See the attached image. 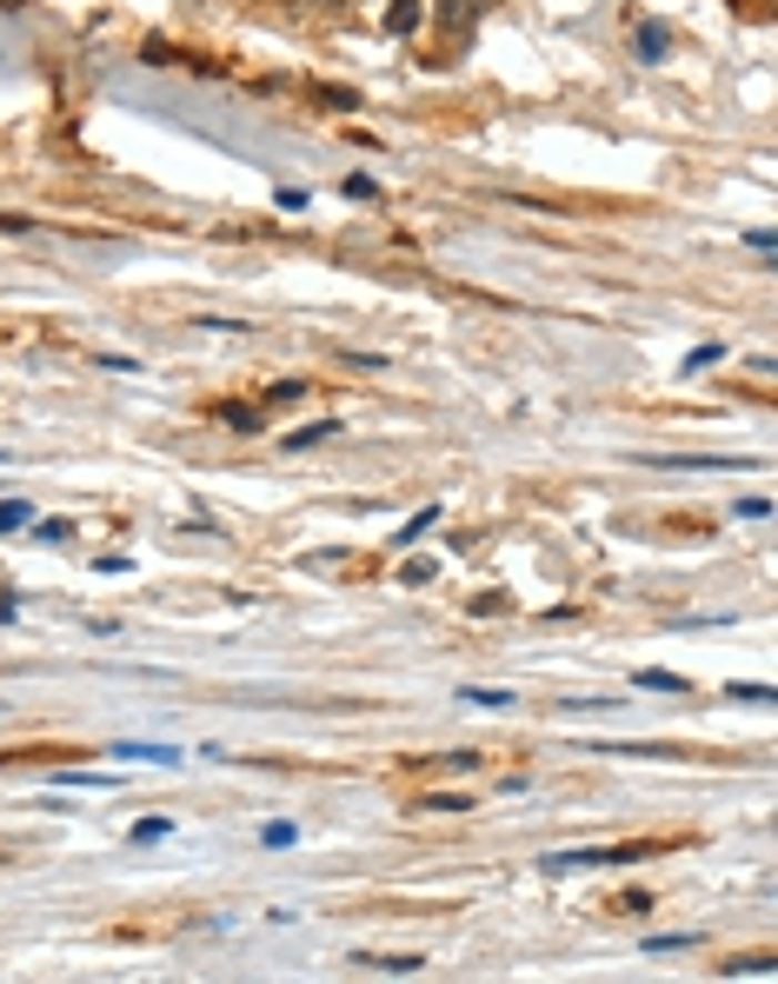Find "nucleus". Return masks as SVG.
Listing matches in <instances>:
<instances>
[{
  "mask_svg": "<svg viewBox=\"0 0 778 984\" xmlns=\"http://www.w3.org/2000/svg\"><path fill=\"white\" fill-rule=\"evenodd\" d=\"M646 466H666V473H759V459H739V453H653Z\"/></svg>",
  "mask_w": 778,
  "mask_h": 984,
  "instance_id": "obj_1",
  "label": "nucleus"
},
{
  "mask_svg": "<svg viewBox=\"0 0 778 984\" xmlns=\"http://www.w3.org/2000/svg\"><path fill=\"white\" fill-rule=\"evenodd\" d=\"M666 53H673V27H666V20H639V60L659 67Z\"/></svg>",
  "mask_w": 778,
  "mask_h": 984,
  "instance_id": "obj_2",
  "label": "nucleus"
},
{
  "mask_svg": "<svg viewBox=\"0 0 778 984\" xmlns=\"http://www.w3.org/2000/svg\"><path fill=\"white\" fill-rule=\"evenodd\" d=\"M360 972H420L426 958H413V952H373V958H353Z\"/></svg>",
  "mask_w": 778,
  "mask_h": 984,
  "instance_id": "obj_3",
  "label": "nucleus"
},
{
  "mask_svg": "<svg viewBox=\"0 0 778 984\" xmlns=\"http://www.w3.org/2000/svg\"><path fill=\"white\" fill-rule=\"evenodd\" d=\"M420 20H426V7H420V0H393V7H386V33H413Z\"/></svg>",
  "mask_w": 778,
  "mask_h": 984,
  "instance_id": "obj_4",
  "label": "nucleus"
},
{
  "mask_svg": "<svg viewBox=\"0 0 778 984\" xmlns=\"http://www.w3.org/2000/svg\"><path fill=\"white\" fill-rule=\"evenodd\" d=\"M719 972H739V978H772L778 965H772V952H752V958H726Z\"/></svg>",
  "mask_w": 778,
  "mask_h": 984,
  "instance_id": "obj_5",
  "label": "nucleus"
},
{
  "mask_svg": "<svg viewBox=\"0 0 778 984\" xmlns=\"http://www.w3.org/2000/svg\"><path fill=\"white\" fill-rule=\"evenodd\" d=\"M326 433H340V419H320V426H300V433H286V453H306V446H320Z\"/></svg>",
  "mask_w": 778,
  "mask_h": 984,
  "instance_id": "obj_6",
  "label": "nucleus"
},
{
  "mask_svg": "<svg viewBox=\"0 0 778 984\" xmlns=\"http://www.w3.org/2000/svg\"><path fill=\"white\" fill-rule=\"evenodd\" d=\"M213 419H226L233 433H253V426H260V413H253V406H233V399H226V406H213Z\"/></svg>",
  "mask_w": 778,
  "mask_h": 984,
  "instance_id": "obj_7",
  "label": "nucleus"
},
{
  "mask_svg": "<svg viewBox=\"0 0 778 984\" xmlns=\"http://www.w3.org/2000/svg\"><path fill=\"white\" fill-rule=\"evenodd\" d=\"M120 759H153V765H180V752L173 745H113Z\"/></svg>",
  "mask_w": 778,
  "mask_h": 984,
  "instance_id": "obj_8",
  "label": "nucleus"
},
{
  "mask_svg": "<svg viewBox=\"0 0 778 984\" xmlns=\"http://www.w3.org/2000/svg\"><path fill=\"white\" fill-rule=\"evenodd\" d=\"M293 399H306V379H280V386H266V406H293Z\"/></svg>",
  "mask_w": 778,
  "mask_h": 984,
  "instance_id": "obj_9",
  "label": "nucleus"
},
{
  "mask_svg": "<svg viewBox=\"0 0 778 984\" xmlns=\"http://www.w3.org/2000/svg\"><path fill=\"white\" fill-rule=\"evenodd\" d=\"M33 539H47V546H67V539H73V526H67V519H40V526H33Z\"/></svg>",
  "mask_w": 778,
  "mask_h": 984,
  "instance_id": "obj_10",
  "label": "nucleus"
},
{
  "mask_svg": "<svg viewBox=\"0 0 778 984\" xmlns=\"http://www.w3.org/2000/svg\"><path fill=\"white\" fill-rule=\"evenodd\" d=\"M166 832H173V825H166V819H140V825H133V845H160V839H166Z\"/></svg>",
  "mask_w": 778,
  "mask_h": 984,
  "instance_id": "obj_11",
  "label": "nucleus"
},
{
  "mask_svg": "<svg viewBox=\"0 0 778 984\" xmlns=\"http://www.w3.org/2000/svg\"><path fill=\"white\" fill-rule=\"evenodd\" d=\"M613 912H626V919H646V912H653V899H646V892H619V899H613Z\"/></svg>",
  "mask_w": 778,
  "mask_h": 984,
  "instance_id": "obj_12",
  "label": "nucleus"
},
{
  "mask_svg": "<svg viewBox=\"0 0 778 984\" xmlns=\"http://www.w3.org/2000/svg\"><path fill=\"white\" fill-rule=\"evenodd\" d=\"M699 945V932H666V939H646V952H686Z\"/></svg>",
  "mask_w": 778,
  "mask_h": 984,
  "instance_id": "obj_13",
  "label": "nucleus"
},
{
  "mask_svg": "<svg viewBox=\"0 0 778 984\" xmlns=\"http://www.w3.org/2000/svg\"><path fill=\"white\" fill-rule=\"evenodd\" d=\"M340 193H346V200H380V186H373L366 173H346V186H340Z\"/></svg>",
  "mask_w": 778,
  "mask_h": 984,
  "instance_id": "obj_14",
  "label": "nucleus"
},
{
  "mask_svg": "<svg viewBox=\"0 0 778 984\" xmlns=\"http://www.w3.org/2000/svg\"><path fill=\"white\" fill-rule=\"evenodd\" d=\"M433 572H439V566H433V559H413V566H406V572H400V586H433Z\"/></svg>",
  "mask_w": 778,
  "mask_h": 984,
  "instance_id": "obj_15",
  "label": "nucleus"
},
{
  "mask_svg": "<svg viewBox=\"0 0 778 984\" xmlns=\"http://www.w3.org/2000/svg\"><path fill=\"white\" fill-rule=\"evenodd\" d=\"M439 20H446V27H453V33H459V27H466V20H473V0H446V7H439Z\"/></svg>",
  "mask_w": 778,
  "mask_h": 984,
  "instance_id": "obj_16",
  "label": "nucleus"
},
{
  "mask_svg": "<svg viewBox=\"0 0 778 984\" xmlns=\"http://www.w3.org/2000/svg\"><path fill=\"white\" fill-rule=\"evenodd\" d=\"M27 519H33L27 499H7V506H0V532H13V526H27Z\"/></svg>",
  "mask_w": 778,
  "mask_h": 984,
  "instance_id": "obj_17",
  "label": "nucleus"
},
{
  "mask_svg": "<svg viewBox=\"0 0 778 984\" xmlns=\"http://www.w3.org/2000/svg\"><path fill=\"white\" fill-rule=\"evenodd\" d=\"M639 686H659V692H693L686 679H673V672H639Z\"/></svg>",
  "mask_w": 778,
  "mask_h": 984,
  "instance_id": "obj_18",
  "label": "nucleus"
},
{
  "mask_svg": "<svg viewBox=\"0 0 778 984\" xmlns=\"http://www.w3.org/2000/svg\"><path fill=\"white\" fill-rule=\"evenodd\" d=\"M559 712H619V699H566Z\"/></svg>",
  "mask_w": 778,
  "mask_h": 984,
  "instance_id": "obj_19",
  "label": "nucleus"
},
{
  "mask_svg": "<svg viewBox=\"0 0 778 984\" xmlns=\"http://www.w3.org/2000/svg\"><path fill=\"white\" fill-rule=\"evenodd\" d=\"M459 699H473V706H513V692H486V686H473V692H459Z\"/></svg>",
  "mask_w": 778,
  "mask_h": 984,
  "instance_id": "obj_20",
  "label": "nucleus"
},
{
  "mask_svg": "<svg viewBox=\"0 0 778 984\" xmlns=\"http://www.w3.org/2000/svg\"><path fill=\"white\" fill-rule=\"evenodd\" d=\"M0 233H33V220L27 213H0Z\"/></svg>",
  "mask_w": 778,
  "mask_h": 984,
  "instance_id": "obj_21",
  "label": "nucleus"
},
{
  "mask_svg": "<svg viewBox=\"0 0 778 984\" xmlns=\"http://www.w3.org/2000/svg\"><path fill=\"white\" fill-rule=\"evenodd\" d=\"M0 466H13V453H7V446H0Z\"/></svg>",
  "mask_w": 778,
  "mask_h": 984,
  "instance_id": "obj_22",
  "label": "nucleus"
},
{
  "mask_svg": "<svg viewBox=\"0 0 778 984\" xmlns=\"http://www.w3.org/2000/svg\"><path fill=\"white\" fill-rule=\"evenodd\" d=\"M0 7H20V0H0Z\"/></svg>",
  "mask_w": 778,
  "mask_h": 984,
  "instance_id": "obj_23",
  "label": "nucleus"
}]
</instances>
